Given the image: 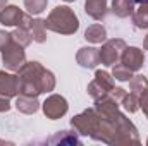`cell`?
Listing matches in <instances>:
<instances>
[{"label": "cell", "instance_id": "44dd1931", "mask_svg": "<svg viewBox=\"0 0 148 146\" xmlns=\"http://www.w3.org/2000/svg\"><path fill=\"white\" fill-rule=\"evenodd\" d=\"M129 89H131L133 93H136V95L140 96L141 93L148 91V79L145 77V76H143V74L133 76V77L129 79Z\"/></svg>", "mask_w": 148, "mask_h": 146}, {"label": "cell", "instance_id": "d4e9b609", "mask_svg": "<svg viewBox=\"0 0 148 146\" xmlns=\"http://www.w3.org/2000/svg\"><path fill=\"white\" fill-rule=\"evenodd\" d=\"M48 5V0H24V7L31 16L41 14Z\"/></svg>", "mask_w": 148, "mask_h": 146}, {"label": "cell", "instance_id": "d6a6232c", "mask_svg": "<svg viewBox=\"0 0 148 146\" xmlns=\"http://www.w3.org/2000/svg\"><path fill=\"white\" fill-rule=\"evenodd\" d=\"M64 2H74V0H64Z\"/></svg>", "mask_w": 148, "mask_h": 146}, {"label": "cell", "instance_id": "8992f818", "mask_svg": "<svg viewBox=\"0 0 148 146\" xmlns=\"http://www.w3.org/2000/svg\"><path fill=\"white\" fill-rule=\"evenodd\" d=\"M126 41L122 38H112V40H105L100 50V64L112 67L114 64H117L121 60V55L126 48Z\"/></svg>", "mask_w": 148, "mask_h": 146}, {"label": "cell", "instance_id": "8fae6325", "mask_svg": "<svg viewBox=\"0 0 148 146\" xmlns=\"http://www.w3.org/2000/svg\"><path fill=\"white\" fill-rule=\"evenodd\" d=\"M76 62L84 69H95L100 64V50L95 46H81L76 53Z\"/></svg>", "mask_w": 148, "mask_h": 146}, {"label": "cell", "instance_id": "4dcf8cb0", "mask_svg": "<svg viewBox=\"0 0 148 146\" xmlns=\"http://www.w3.org/2000/svg\"><path fill=\"white\" fill-rule=\"evenodd\" d=\"M7 2H9V0H0V9H3V7L7 5Z\"/></svg>", "mask_w": 148, "mask_h": 146}, {"label": "cell", "instance_id": "83f0119b", "mask_svg": "<svg viewBox=\"0 0 148 146\" xmlns=\"http://www.w3.org/2000/svg\"><path fill=\"white\" fill-rule=\"evenodd\" d=\"M140 108L143 110L145 117L148 119V91H145V93L140 95Z\"/></svg>", "mask_w": 148, "mask_h": 146}, {"label": "cell", "instance_id": "30bf717a", "mask_svg": "<svg viewBox=\"0 0 148 146\" xmlns=\"http://www.w3.org/2000/svg\"><path fill=\"white\" fill-rule=\"evenodd\" d=\"M121 64H124L133 72L140 71L145 64V52L138 46H126L121 55Z\"/></svg>", "mask_w": 148, "mask_h": 146}, {"label": "cell", "instance_id": "ba28073f", "mask_svg": "<svg viewBox=\"0 0 148 146\" xmlns=\"http://www.w3.org/2000/svg\"><path fill=\"white\" fill-rule=\"evenodd\" d=\"M41 110L45 113L47 119L50 120H57L60 117H64L69 110V103L62 95H50L43 103H41Z\"/></svg>", "mask_w": 148, "mask_h": 146}, {"label": "cell", "instance_id": "3957f363", "mask_svg": "<svg viewBox=\"0 0 148 146\" xmlns=\"http://www.w3.org/2000/svg\"><path fill=\"white\" fill-rule=\"evenodd\" d=\"M45 26L59 35H74L79 29V19L69 5H57L47 16Z\"/></svg>", "mask_w": 148, "mask_h": 146}, {"label": "cell", "instance_id": "d6986e66", "mask_svg": "<svg viewBox=\"0 0 148 146\" xmlns=\"http://www.w3.org/2000/svg\"><path fill=\"white\" fill-rule=\"evenodd\" d=\"M131 21H133L134 28H138V29H148V3H140L133 10Z\"/></svg>", "mask_w": 148, "mask_h": 146}, {"label": "cell", "instance_id": "277c9868", "mask_svg": "<svg viewBox=\"0 0 148 146\" xmlns=\"http://www.w3.org/2000/svg\"><path fill=\"white\" fill-rule=\"evenodd\" d=\"M114 124V138H112V145H140V134L136 126L124 115V113H117L115 119L112 120Z\"/></svg>", "mask_w": 148, "mask_h": 146}, {"label": "cell", "instance_id": "2e32d148", "mask_svg": "<svg viewBox=\"0 0 148 146\" xmlns=\"http://www.w3.org/2000/svg\"><path fill=\"white\" fill-rule=\"evenodd\" d=\"M47 143H50V145H81V139L77 138V132L74 131H59L57 134H53L52 138H48L47 139Z\"/></svg>", "mask_w": 148, "mask_h": 146}, {"label": "cell", "instance_id": "cb8c5ba5", "mask_svg": "<svg viewBox=\"0 0 148 146\" xmlns=\"http://www.w3.org/2000/svg\"><path fill=\"white\" fill-rule=\"evenodd\" d=\"M133 76H134V72H133L131 69H127V67H126L124 64H121V62H117V64L112 65V77L117 79V81L126 83V81H129Z\"/></svg>", "mask_w": 148, "mask_h": 146}, {"label": "cell", "instance_id": "4fadbf2b", "mask_svg": "<svg viewBox=\"0 0 148 146\" xmlns=\"http://www.w3.org/2000/svg\"><path fill=\"white\" fill-rule=\"evenodd\" d=\"M24 17V12L17 5H5L0 9V24L3 26H19Z\"/></svg>", "mask_w": 148, "mask_h": 146}, {"label": "cell", "instance_id": "4316f807", "mask_svg": "<svg viewBox=\"0 0 148 146\" xmlns=\"http://www.w3.org/2000/svg\"><path fill=\"white\" fill-rule=\"evenodd\" d=\"M12 40V35L10 33H7V31H3V29H0V52L9 45V41Z\"/></svg>", "mask_w": 148, "mask_h": 146}, {"label": "cell", "instance_id": "7a4b0ae2", "mask_svg": "<svg viewBox=\"0 0 148 146\" xmlns=\"http://www.w3.org/2000/svg\"><path fill=\"white\" fill-rule=\"evenodd\" d=\"M45 67L36 62H26L19 71H17V79H19V95L23 96H31L38 98V95H41V79H43Z\"/></svg>", "mask_w": 148, "mask_h": 146}, {"label": "cell", "instance_id": "7402d4cb", "mask_svg": "<svg viewBox=\"0 0 148 146\" xmlns=\"http://www.w3.org/2000/svg\"><path fill=\"white\" fill-rule=\"evenodd\" d=\"M121 105L124 107L126 112H129V113H134V112H138L140 110V96L136 95V93H126L124 95V98L121 100Z\"/></svg>", "mask_w": 148, "mask_h": 146}, {"label": "cell", "instance_id": "5bb4252c", "mask_svg": "<svg viewBox=\"0 0 148 146\" xmlns=\"http://www.w3.org/2000/svg\"><path fill=\"white\" fill-rule=\"evenodd\" d=\"M84 12H86V16H90L95 21H103L107 17V12H109L107 0H86Z\"/></svg>", "mask_w": 148, "mask_h": 146}, {"label": "cell", "instance_id": "484cf974", "mask_svg": "<svg viewBox=\"0 0 148 146\" xmlns=\"http://www.w3.org/2000/svg\"><path fill=\"white\" fill-rule=\"evenodd\" d=\"M55 84H57V81H55L53 72L48 71V69H45L43 79H41V91H43V93H50V91L55 89Z\"/></svg>", "mask_w": 148, "mask_h": 146}, {"label": "cell", "instance_id": "1f68e13d", "mask_svg": "<svg viewBox=\"0 0 148 146\" xmlns=\"http://www.w3.org/2000/svg\"><path fill=\"white\" fill-rule=\"evenodd\" d=\"M136 3H148V0H134Z\"/></svg>", "mask_w": 148, "mask_h": 146}, {"label": "cell", "instance_id": "f546056e", "mask_svg": "<svg viewBox=\"0 0 148 146\" xmlns=\"http://www.w3.org/2000/svg\"><path fill=\"white\" fill-rule=\"evenodd\" d=\"M143 50H148V35L145 36V41H143Z\"/></svg>", "mask_w": 148, "mask_h": 146}, {"label": "cell", "instance_id": "ffe728a7", "mask_svg": "<svg viewBox=\"0 0 148 146\" xmlns=\"http://www.w3.org/2000/svg\"><path fill=\"white\" fill-rule=\"evenodd\" d=\"M29 33H31L33 41L45 43L47 41V26H45V21L40 19V17L31 19V23H29Z\"/></svg>", "mask_w": 148, "mask_h": 146}, {"label": "cell", "instance_id": "9c48e42d", "mask_svg": "<svg viewBox=\"0 0 148 146\" xmlns=\"http://www.w3.org/2000/svg\"><path fill=\"white\" fill-rule=\"evenodd\" d=\"M119 107H121V103L109 93V95H103V96L97 98L93 108L97 110V113H98L102 119H105V120H114L115 115L121 112Z\"/></svg>", "mask_w": 148, "mask_h": 146}, {"label": "cell", "instance_id": "f1b7e54d", "mask_svg": "<svg viewBox=\"0 0 148 146\" xmlns=\"http://www.w3.org/2000/svg\"><path fill=\"white\" fill-rule=\"evenodd\" d=\"M10 98H7V96H3V95H0V113H3V112H9L10 110Z\"/></svg>", "mask_w": 148, "mask_h": 146}, {"label": "cell", "instance_id": "ac0fdd59", "mask_svg": "<svg viewBox=\"0 0 148 146\" xmlns=\"http://www.w3.org/2000/svg\"><path fill=\"white\" fill-rule=\"evenodd\" d=\"M84 40L93 43V45H98V43H103L107 40V29L102 26V24H91L86 28L84 31Z\"/></svg>", "mask_w": 148, "mask_h": 146}, {"label": "cell", "instance_id": "52a82bcc", "mask_svg": "<svg viewBox=\"0 0 148 146\" xmlns=\"http://www.w3.org/2000/svg\"><path fill=\"white\" fill-rule=\"evenodd\" d=\"M115 88V84H114V77H112V74H109L107 71H97L95 72V79L88 84V95L93 98V100H97V98H100V96H103V95H109L112 89Z\"/></svg>", "mask_w": 148, "mask_h": 146}, {"label": "cell", "instance_id": "e0dca14e", "mask_svg": "<svg viewBox=\"0 0 148 146\" xmlns=\"http://www.w3.org/2000/svg\"><path fill=\"white\" fill-rule=\"evenodd\" d=\"M134 0H112V14L121 19L129 17L134 10Z\"/></svg>", "mask_w": 148, "mask_h": 146}, {"label": "cell", "instance_id": "9a60e30c", "mask_svg": "<svg viewBox=\"0 0 148 146\" xmlns=\"http://www.w3.org/2000/svg\"><path fill=\"white\" fill-rule=\"evenodd\" d=\"M14 107L17 108V112H21V113L31 115V113H36L38 108L41 107V103L38 102V98H31V96H23V95H17Z\"/></svg>", "mask_w": 148, "mask_h": 146}, {"label": "cell", "instance_id": "5b68a950", "mask_svg": "<svg viewBox=\"0 0 148 146\" xmlns=\"http://www.w3.org/2000/svg\"><path fill=\"white\" fill-rule=\"evenodd\" d=\"M2 62L3 67L10 72H17L24 64H26V52L24 46L19 45L17 41L10 40L9 45L2 50Z\"/></svg>", "mask_w": 148, "mask_h": 146}, {"label": "cell", "instance_id": "603a6c76", "mask_svg": "<svg viewBox=\"0 0 148 146\" xmlns=\"http://www.w3.org/2000/svg\"><path fill=\"white\" fill-rule=\"evenodd\" d=\"M10 35H12V40H14V41H17V43H19V45H23L24 48H26V46H29V45H31V41H33L31 33H29V29H28V28H21V26H17Z\"/></svg>", "mask_w": 148, "mask_h": 146}, {"label": "cell", "instance_id": "836d02e7", "mask_svg": "<svg viewBox=\"0 0 148 146\" xmlns=\"http://www.w3.org/2000/svg\"><path fill=\"white\" fill-rule=\"evenodd\" d=\"M147 145H148V139H147Z\"/></svg>", "mask_w": 148, "mask_h": 146}, {"label": "cell", "instance_id": "6da1fadb", "mask_svg": "<svg viewBox=\"0 0 148 146\" xmlns=\"http://www.w3.org/2000/svg\"><path fill=\"white\" fill-rule=\"evenodd\" d=\"M71 127L79 136H90L95 141L112 145L114 124H112V120L102 119L95 108H86L84 112L74 115L71 119Z\"/></svg>", "mask_w": 148, "mask_h": 146}, {"label": "cell", "instance_id": "7c38bea8", "mask_svg": "<svg viewBox=\"0 0 148 146\" xmlns=\"http://www.w3.org/2000/svg\"><path fill=\"white\" fill-rule=\"evenodd\" d=\"M0 95L7 98H14L19 95V79L17 74L0 71Z\"/></svg>", "mask_w": 148, "mask_h": 146}]
</instances>
